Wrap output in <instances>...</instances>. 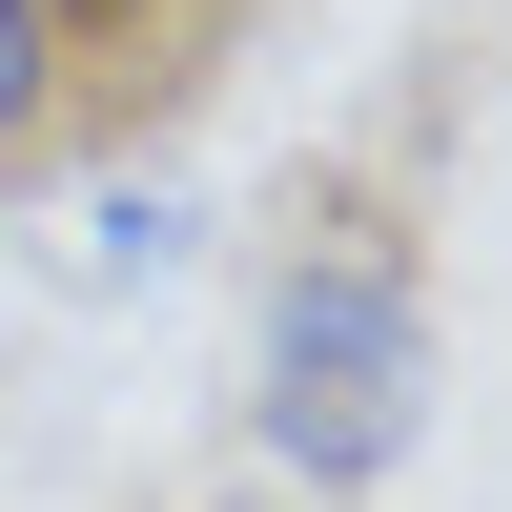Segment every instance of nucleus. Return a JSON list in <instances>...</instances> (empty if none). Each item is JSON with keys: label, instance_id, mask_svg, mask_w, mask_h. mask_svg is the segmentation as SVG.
Wrapping results in <instances>:
<instances>
[{"label": "nucleus", "instance_id": "7ed1b4c3", "mask_svg": "<svg viewBox=\"0 0 512 512\" xmlns=\"http://www.w3.org/2000/svg\"><path fill=\"white\" fill-rule=\"evenodd\" d=\"M164 267H185V205H164V185H103V205H82V287H164Z\"/></svg>", "mask_w": 512, "mask_h": 512}, {"label": "nucleus", "instance_id": "f03ea898", "mask_svg": "<svg viewBox=\"0 0 512 512\" xmlns=\"http://www.w3.org/2000/svg\"><path fill=\"white\" fill-rule=\"evenodd\" d=\"M82 82V0H0V144H41Z\"/></svg>", "mask_w": 512, "mask_h": 512}, {"label": "nucleus", "instance_id": "f257e3e1", "mask_svg": "<svg viewBox=\"0 0 512 512\" xmlns=\"http://www.w3.org/2000/svg\"><path fill=\"white\" fill-rule=\"evenodd\" d=\"M246 451L287 492H390L431 451V287L410 246H287L246 308Z\"/></svg>", "mask_w": 512, "mask_h": 512}]
</instances>
